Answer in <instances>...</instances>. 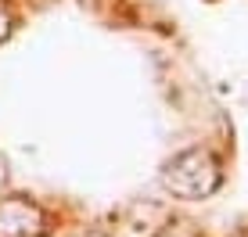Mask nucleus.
<instances>
[{
    "instance_id": "obj_1",
    "label": "nucleus",
    "mask_w": 248,
    "mask_h": 237,
    "mask_svg": "<svg viewBox=\"0 0 248 237\" xmlns=\"http://www.w3.org/2000/svg\"><path fill=\"white\" fill-rule=\"evenodd\" d=\"M216 183H219V169L209 151H184L166 165V187H173L184 198H202Z\"/></svg>"
},
{
    "instance_id": "obj_2",
    "label": "nucleus",
    "mask_w": 248,
    "mask_h": 237,
    "mask_svg": "<svg viewBox=\"0 0 248 237\" xmlns=\"http://www.w3.org/2000/svg\"><path fill=\"white\" fill-rule=\"evenodd\" d=\"M7 32H11V15H7V7L0 4V40H4Z\"/></svg>"
}]
</instances>
